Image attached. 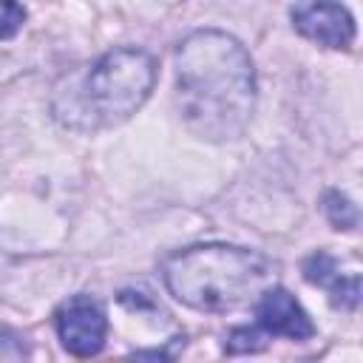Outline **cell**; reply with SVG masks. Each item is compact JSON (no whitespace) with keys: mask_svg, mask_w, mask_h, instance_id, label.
I'll use <instances>...</instances> for the list:
<instances>
[{"mask_svg":"<svg viewBox=\"0 0 363 363\" xmlns=\"http://www.w3.org/2000/svg\"><path fill=\"white\" fill-rule=\"evenodd\" d=\"M176 105L199 139H238L255 111V68L247 48L216 28L187 34L176 48Z\"/></svg>","mask_w":363,"mask_h":363,"instance_id":"cell-1","label":"cell"},{"mask_svg":"<svg viewBox=\"0 0 363 363\" xmlns=\"http://www.w3.org/2000/svg\"><path fill=\"white\" fill-rule=\"evenodd\" d=\"M269 275L267 255L233 244H196L162 264L170 295L199 312H227L247 303L267 286Z\"/></svg>","mask_w":363,"mask_h":363,"instance_id":"cell-2","label":"cell"},{"mask_svg":"<svg viewBox=\"0 0 363 363\" xmlns=\"http://www.w3.org/2000/svg\"><path fill=\"white\" fill-rule=\"evenodd\" d=\"M156 85V60L145 48H113L94 62L68 96H57L54 116L74 130H102L136 113Z\"/></svg>","mask_w":363,"mask_h":363,"instance_id":"cell-3","label":"cell"},{"mask_svg":"<svg viewBox=\"0 0 363 363\" xmlns=\"http://www.w3.org/2000/svg\"><path fill=\"white\" fill-rule=\"evenodd\" d=\"M57 335L74 357H94L105 346L108 318L96 298L74 295L57 309Z\"/></svg>","mask_w":363,"mask_h":363,"instance_id":"cell-4","label":"cell"},{"mask_svg":"<svg viewBox=\"0 0 363 363\" xmlns=\"http://www.w3.org/2000/svg\"><path fill=\"white\" fill-rule=\"evenodd\" d=\"M295 28L318 45L349 48L354 40V20L337 3H295L289 9Z\"/></svg>","mask_w":363,"mask_h":363,"instance_id":"cell-5","label":"cell"},{"mask_svg":"<svg viewBox=\"0 0 363 363\" xmlns=\"http://www.w3.org/2000/svg\"><path fill=\"white\" fill-rule=\"evenodd\" d=\"M255 320H258V329L264 335H284L289 340H306L315 335L309 315L281 286L261 292V298L255 303Z\"/></svg>","mask_w":363,"mask_h":363,"instance_id":"cell-6","label":"cell"},{"mask_svg":"<svg viewBox=\"0 0 363 363\" xmlns=\"http://www.w3.org/2000/svg\"><path fill=\"white\" fill-rule=\"evenodd\" d=\"M303 278L315 286H326L332 295V303L340 309H354L360 303V278L357 275H340L337 272V261L329 252H312L303 261Z\"/></svg>","mask_w":363,"mask_h":363,"instance_id":"cell-7","label":"cell"},{"mask_svg":"<svg viewBox=\"0 0 363 363\" xmlns=\"http://www.w3.org/2000/svg\"><path fill=\"white\" fill-rule=\"evenodd\" d=\"M323 213H326V218L332 221V227H337V230H354L357 221H360L357 207L352 204V199H346V196L337 193V190H329V193L323 196Z\"/></svg>","mask_w":363,"mask_h":363,"instance_id":"cell-8","label":"cell"},{"mask_svg":"<svg viewBox=\"0 0 363 363\" xmlns=\"http://www.w3.org/2000/svg\"><path fill=\"white\" fill-rule=\"evenodd\" d=\"M227 352L233 354H247V352H261L267 349V335L258 329V326H238L230 332L227 337Z\"/></svg>","mask_w":363,"mask_h":363,"instance_id":"cell-9","label":"cell"},{"mask_svg":"<svg viewBox=\"0 0 363 363\" xmlns=\"http://www.w3.org/2000/svg\"><path fill=\"white\" fill-rule=\"evenodd\" d=\"M184 343H187V337H184V335H176V337H170V343L162 346V349H147V352L130 354L128 363H173V360L182 354Z\"/></svg>","mask_w":363,"mask_h":363,"instance_id":"cell-10","label":"cell"},{"mask_svg":"<svg viewBox=\"0 0 363 363\" xmlns=\"http://www.w3.org/2000/svg\"><path fill=\"white\" fill-rule=\"evenodd\" d=\"M26 20V9L17 6V3H3L0 6V40H11L20 26Z\"/></svg>","mask_w":363,"mask_h":363,"instance_id":"cell-11","label":"cell"}]
</instances>
